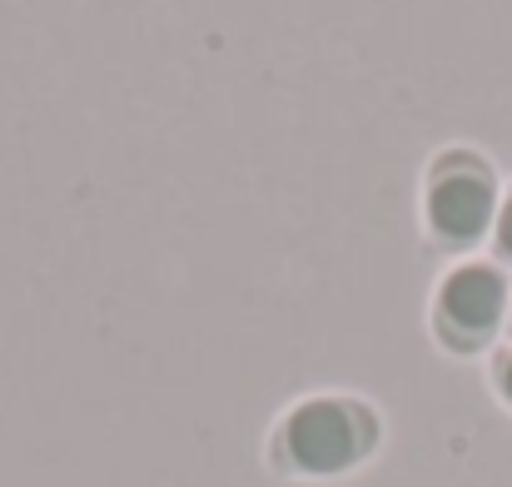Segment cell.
<instances>
[{"label": "cell", "mask_w": 512, "mask_h": 487, "mask_svg": "<svg viewBox=\"0 0 512 487\" xmlns=\"http://www.w3.org/2000/svg\"><path fill=\"white\" fill-rule=\"evenodd\" d=\"M503 204V179L493 160L473 145H448L423 169V224L438 249H478L493 239V219Z\"/></svg>", "instance_id": "1"}, {"label": "cell", "mask_w": 512, "mask_h": 487, "mask_svg": "<svg viewBox=\"0 0 512 487\" xmlns=\"http://www.w3.org/2000/svg\"><path fill=\"white\" fill-rule=\"evenodd\" d=\"M373 438H378L373 413L348 398H309L279 428V448L289 468L314 473V478H334L363 463L373 453Z\"/></svg>", "instance_id": "2"}, {"label": "cell", "mask_w": 512, "mask_h": 487, "mask_svg": "<svg viewBox=\"0 0 512 487\" xmlns=\"http://www.w3.org/2000/svg\"><path fill=\"white\" fill-rule=\"evenodd\" d=\"M512 309V284L503 274V264L493 259H463L453 264L443 279H438V294H433V324L438 338L448 348H483L498 328L508 324Z\"/></svg>", "instance_id": "3"}, {"label": "cell", "mask_w": 512, "mask_h": 487, "mask_svg": "<svg viewBox=\"0 0 512 487\" xmlns=\"http://www.w3.org/2000/svg\"><path fill=\"white\" fill-rule=\"evenodd\" d=\"M493 249H498L503 264H512V179H508V189H503L498 219H493Z\"/></svg>", "instance_id": "4"}, {"label": "cell", "mask_w": 512, "mask_h": 487, "mask_svg": "<svg viewBox=\"0 0 512 487\" xmlns=\"http://www.w3.org/2000/svg\"><path fill=\"white\" fill-rule=\"evenodd\" d=\"M493 378H498V393L508 398V408H512V348L498 358V368H493Z\"/></svg>", "instance_id": "5"}, {"label": "cell", "mask_w": 512, "mask_h": 487, "mask_svg": "<svg viewBox=\"0 0 512 487\" xmlns=\"http://www.w3.org/2000/svg\"><path fill=\"white\" fill-rule=\"evenodd\" d=\"M508 324H512V309H508Z\"/></svg>", "instance_id": "6"}]
</instances>
